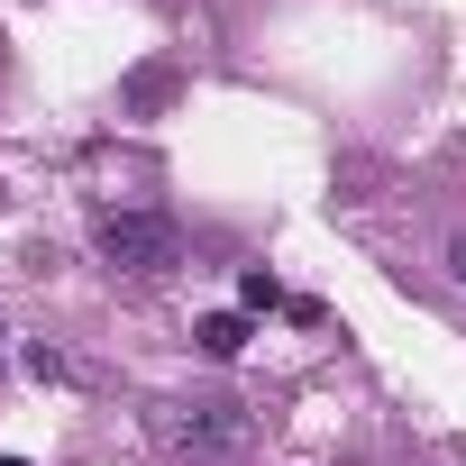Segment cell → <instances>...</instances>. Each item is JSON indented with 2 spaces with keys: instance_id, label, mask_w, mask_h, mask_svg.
Returning a JSON list of instances; mask_svg holds the SVG:
<instances>
[{
  "instance_id": "7a4b0ae2",
  "label": "cell",
  "mask_w": 466,
  "mask_h": 466,
  "mask_svg": "<svg viewBox=\"0 0 466 466\" xmlns=\"http://www.w3.org/2000/svg\"><path fill=\"white\" fill-rule=\"evenodd\" d=\"M101 257L128 266V275H165V266H183V238H174V219H156V210H110L101 219Z\"/></svg>"
},
{
  "instance_id": "277c9868",
  "label": "cell",
  "mask_w": 466,
  "mask_h": 466,
  "mask_svg": "<svg viewBox=\"0 0 466 466\" xmlns=\"http://www.w3.org/2000/svg\"><path fill=\"white\" fill-rule=\"evenodd\" d=\"M448 275H457V284H466V238H448Z\"/></svg>"
},
{
  "instance_id": "5b68a950",
  "label": "cell",
  "mask_w": 466,
  "mask_h": 466,
  "mask_svg": "<svg viewBox=\"0 0 466 466\" xmlns=\"http://www.w3.org/2000/svg\"><path fill=\"white\" fill-rule=\"evenodd\" d=\"M0 466H28V457H0Z\"/></svg>"
},
{
  "instance_id": "3957f363",
  "label": "cell",
  "mask_w": 466,
  "mask_h": 466,
  "mask_svg": "<svg viewBox=\"0 0 466 466\" xmlns=\"http://www.w3.org/2000/svg\"><path fill=\"white\" fill-rule=\"evenodd\" d=\"M238 348H248V320L238 311H210L201 320V357H238Z\"/></svg>"
},
{
  "instance_id": "6da1fadb",
  "label": "cell",
  "mask_w": 466,
  "mask_h": 466,
  "mask_svg": "<svg viewBox=\"0 0 466 466\" xmlns=\"http://www.w3.org/2000/svg\"><path fill=\"white\" fill-rule=\"evenodd\" d=\"M156 430H165V448H183V457H238V448L257 439L248 402H174Z\"/></svg>"
}]
</instances>
